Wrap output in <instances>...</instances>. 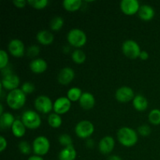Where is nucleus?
Masks as SVG:
<instances>
[{"mask_svg":"<svg viewBox=\"0 0 160 160\" xmlns=\"http://www.w3.org/2000/svg\"><path fill=\"white\" fill-rule=\"evenodd\" d=\"M117 139L123 146L132 147L137 144L138 138L137 132L128 127H123L117 131Z\"/></svg>","mask_w":160,"mask_h":160,"instance_id":"obj_1","label":"nucleus"},{"mask_svg":"<svg viewBox=\"0 0 160 160\" xmlns=\"http://www.w3.org/2000/svg\"><path fill=\"white\" fill-rule=\"evenodd\" d=\"M26 102V95L21 89H15L6 95V103L12 109H19L23 107Z\"/></svg>","mask_w":160,"mask_h":160,"instance_id":"obj_2","label":"nucleus"},{"mask_svg":"<svg viewBox=\"0 0 160 160\" xmlns=\"http://www.w3.org/2000/svg\"><path fill=\"white\" fill-rule=\"evenodd\" d=\"M69 44L76 48L84 46L87 42V36L82 30L79 28H73L68 32L67 36Z\"/></svg>","mask_w":160,"mask_h":160,"instance_id":"obj_3","label":"nucleus"},{"mask_svg":"<svg viewBox=\"0 0 160 160\" xmlns=\"http://www.w3.org/2000/svg\"><path fill=\"white\" fill-rule=\"evenodd\" d=\"M21 120L25 127L29 129H37L42 123V120L37 112L34 110H26L23 112Z\"/></svg>","mask_w":160,"mask_h":160,"instance_id":"obj_4","label":"nucleus"},{"mask_svg":"<svg viewBox=\"0 0 160 160\" xmlns=\"http://www.w3.org/2000/svg\"><path fill=\"white\" fill-rule=\"evenodd\" d=\"M50 148V142L45 136H38L32 143V150L36 156H45Z\"/></svg>","mask_w":160,"mask_h":160,"instance_id":"obj_5","label":"nucleus"},{"mask_svg":"<svg viewBox=\"0 0 160 160\" xmlns=\"http://www.w3.org/2000/svg\"><path fill=\"white\" fill-rule=\"evenodd\" d=\"M122 52L125 56L130 59H137L142 52L140 46L135 41L128 39L123 42L122 45Z\"/></svg>","mask_w":160,"mask_h":160,"instance_id":"obj_6","label":"nucleus"},{"mask_svg":"<svg viewBox=\"0 0 160 160\" xmlns=\"http://www.w3.org/2000/svg\"><path fill=\"white\" fill-rule=\"evenodd\" d=\"M75 133L80 138L85 139L90 137L95 131L93 123L88 120H81L75 126Z\"/></svg>","mask_w":160,"mask_h":160,"instance_id":"obj_7","label":"nucleus"},{"mask_svg":"<svg viewBox=\"0 0 160 160\" xmlns=\"http://www.w3.org/2000/svg\"><path fill=\"white\" fill-rule=\"evenodd\" d=\"M34 107L38 112L42 113H48L53 109L52 100L45 95H39L34 100Z\"/></svg>","mask_w":160,"mask_h":160,"instance_id":"obj_8","label":"nucleus"},{"mask_svg":"<svg viewBox=\"0 0 160 160\" xmlns=\"http://www.w3.org/2000/svg\"><path fill=\"white\" fill-rule=\"evenodd\" d=\"M115 97L116 99L120 102H128L134 99V92L131 88L128 86H122L116 91Z\"/></svg>","mask_w":160,"mask_h":160,"instance_id":"obj_9","label":"nucleus"},{"mask_svg":"<svg viewBox=\"0 0 160 160\" xmlns=\"http://www.w3.org/2000/svg\"><path fill=\"white\" fill-rule=\"evenodd\" d=\"M71 107V101L67 97H59L53 103V110L61 115L68 112Z\"/></svg>","mask_w":160,"mask_h":160,"instance_id":"obj_10","label":"nucleus"},{"mask_svg":"<svg viewBox=\"0 0 160 160\" xmlns=\"http://www.w3.org/2000/svg\"><path fill=\"white\" fill-rule=\"evenodd\" d=\"M19 84H20V78L17 75L13 73H9L7 75L3 76L1 81V86L3 87L6 90L12 91L17 89Z\"/></svg>","mask_w":160,"mask_h":160,"instance_id":"obj_11","label":"nucleus"},{"mask_svg":"<svg viewBox=\"0 0 160 160\" xmlns=\"http://www.w3.org/2000/svg\"><path fill=\"white\" fill-rule=\"evenodd\" d=\"M140 6V3L138 0H122L120 2V9L122 12L128 16L137 13Z\"/></svg>","mask_w":160,"mask_h":160,"instance_id":"obj_12","label":"nucleus"},{"mask_svg":"<svg viewBox=\"0 0 160 160\" xmlns=\"http://www.w3.org/2000/svg\"><path fill=\"white\" fill-rule=\"evenodd\" d=\"M8 49L15 57H22L25 52L24 44L20 39H12L8 45Z\"/></svg>","mask_w":160,"mask_h":160,"instance_id":"obj_13","label":"nucleus"},{"mask_svg":"<svg viewBox=\"0 0 160 160\" xmlns=\"http://www.w3.org/2000/svg\"><path fill=\"white\" fill-rule=\"evenodd\" d=\"M114 147H115V140L112 136L109 135L103 137L98 143L99 152L104 155H107L112 152Z\"/></svg>","mask_w":160,"mask_h":160,"instance_id":"obj_14","label":"nucleus"},{"mask_svg":"<svg viewBox=\"0 0 160 160\" xmlns=\"http://www.w3.org/2000/svg\"><path fill=\"white\" fill-rule=\"evenodd\" d=\"M75 77V73L73 70L70 67H64L58 73L57 80L59 84L67 85L70 84Z\"/></svg>","mask_w":160,"mask_h":160,"instance_id":"obj_15","label":"nucleus"},{"mask_svg":"<svg viewBox=\"0 0 160 160\" xmlns=\"http://www.w3.org/2000/svg\"><path fill=\"white\" fill-rule=\"evenodd\" d=\"M80 106L84 109H91L95 106V98L90 92H83L81 98L79 99Z\"/></svg>","mask_w":160,"mask_h":160,"instance_id":"obj_16","label":"nucleus"},{"mask_svg":"<svg viewBox=\"0 0 160 160\" xmlns=\"http://www.w3.org/2000/svg\"><path fill=\"white\" fill-rule=\"evenodd\" d=\"M47 62L46 61L44 60L41 58H37L34 59L30 62L29 67L33 73H44L47 70Z\"/></svg>","mask_w":160,"mask_h":160,"instance_id":"obj_17","label":"nucleus"},{"mask_svg":"<svg viewBox=\"0 0 160 160\" xmlns=\"http://www.w3.org/2000/svg\"><path fill=\"white\" fill-rule=\"evenodd\" d=\"M139 17L142 20L145 21H149L154 17L155 16V10L151 6L147 4L142 5L139 8V10L138 12Z\"/></svg>","mask_w":160,"mask_h":160,"instance_id":"obj_18","label":"nucleus"},{"mask_svg":"<svg viewBox=\"0 0 160 160\" xmlns=\"http://www.w3.org/2000/svg\"><path fill=\"white\" fill-rule=\"evenodd\" d=\"M36 39L39 43L43 45H48L52 43L54 40V36L52 33L50 32L48 30H42L38 31L36 35Z\"/></svg>","mask_w":160,"mask_h":160,"instance_id":"obj_19","label":"nucleus"},{"mask_svg":"<svg viewBox=\"0 0 160 160\" xmlns=\"http://www.w3.org/2000/svg\"><path fill=\"white\" fill-rule=\"evenodd\" d=\"M77 157V152L73 145L64 147L59 153V160H75Z\"/></svg>","mask_w":160,"mask_h":160,"instance_id":"obj_20","label":"nucleus"},{"mask_svg":"<svg viewBox=\"0 0 160 160\" xmlns=\"http://www.w3.org/2000/svg\"><path fill=\"white\" fill-rule=\"evenodd\" d=\"M133 106L138 111H145L148 108V102L145 97L142 95H135L133 99Z\"/></svg>","mask_w":160,"mask_h":160,"instance_id":"obj_21","label":"nucleus"},{"mask_svg":"<svg viewBox=\"0 0 160 160\" xmlns=\"http://www.w3.org/2000/svg\"><path fill=\"white\" fill-rule=\"evenodd\" d=\"M15 120L14 116L12 113L9 112H4L0 116V127L2 129L11 128Z\"/></svg>","mask_w":160,"mask_h":160,"instance_id":"obj_22","label":"nucleus"},{"mask_svg":"<svg viewBox=\"0 0 160 160\" xmlns=\"http://www.w3.org/2000/svg\"><path fill=\"white\" fill-rule=\"evenodd\" d=\"M11 130H12V134L17 138L23 137L26 133V127L20 120H16L14 121Z\"/></svg>","mask_w":160,"mask_h":160,"instance_id":"obj_23","label":"nucleus"},{"mask_svg":"<svg viewBox=\"0 0 160 160\" xmlns=\"http://www.w3.org/2000/svg\"><path fill=\"white\" fill-rule=\"evenodd\" d=\"M81 5H82L81 0H64L62 2V6L64 9L70 12L77 11L81 8Z\"/></svg>","mask_w":160,"mask_h":160,"instance_id":"obj_24","label":"nucleus"},{"mask_svg":"<svg viewBox=\"0 0 160 160\" xmlns=\"http://www.w3.org/2000/svg\"><path fill=\"white\" fill-rule=\"evenodd\" d=\"M83 92L81 91V88L78 87H73L71 88H70L67 92V98L70 100L71 102H76L79 101V99L81 98V95H82Z\"/></svg>","mask_w":160,"mask_h":160,"instance_id":"obj_25","label":"nucleus"},{"mask_svg":"<svg viewBox=\"0 0 160 160\" xmlns=\"http://www.w3.org/2000/svg\"><path fill=\"white\" fill-rule=\"evenodd\" d=\"M48 123L52 128H59L62 125V118L60 115L56 112L50 113L48 117Z\"/></svg>","mask_w":160,"mask_h":160,"instance_id":"obj_26","label":"nucleus"},{"mask_svg":"<svg viewBox=\"0 0 160 160\" xmlns=\"http://www.w3.org/2000/svg\"><path fill=\"white\" fill-rule=\"evenodd\" d=\"M72 60L77 64H82L84 63L86 59V55L82 50L81 49H75L72 52L71 55Z\"/></svg>","mask_w":160,"mask_h":160,"instance_id":"obj_27","label":"nucleus"},{"mask_svg":"<svg viewBox=\"0 0 160 160\" xmlns=\"http://www.w3.org/2000/svg\"><path fill=\"white\" fill-rule=\"evenodd\" d=\"M148 121L153 125L160 124V109H154L150 111L148 116Z\"/></svg>","mask_w":160,"mask_h":160,"instance_id":"obj_28","label":"nucleus"},{"mask_svg":"<svg viewBox=\"0 0 160 160\" xmlns=\"http://www.w3.org/2000/svg\"><path fill=\"white\" fill-rule=\"evenodd\" d=\"M64 23L63 18L59 16L54 17L50 21V28L52 31H59L62 28Z\"/></svg>","mask_w":160,"mask_h":160,"instance_id":"obj_29","label":"nucleus"},{"mask_svg":"<svg viewBox=\"0 0 160 160\" xmlns=\"http://www.w3.org/2000/svg\"><path fill=\"white\" fill-rule=\"evenodd\" d=\"M28 3L33 8L37 9H44L48 5V0H28Z\"/></svg>","mask_w":160,"mask_h":160,"instance_id":"obj_30","label":"nucleus"},{"mask_svg":"<svg viewBox=\"0 0 160 160\" xmlns=\"http://www.w3.org/2000/svg\"><path fill=\"white\" fill-rule=\"evenodd\" d=\"M58 140H59V144L64 147H67V146H70V145H72V143H73V141H72L71 137H70V136L67 134H60V135L59 136V138H58Z\"/></svg>","mask_w":160,"mask_h":160,"instance_id":"obj_31","label":"nucleus"},{"mask_svg":"<svg viewBox=\"0 0 160 160\" xmlns=\"http://www.w3.org/2000/svg\"><path fill=\"white\" fill-rule=\"evenodd\" d=\"M19 150L23 155H29L31 152V146L27 141H22L18 145Z\"/></svg>","mask_w":160,"mask_h":160,"instance_id":"obj_32","label":"nucleus"},{"mask_svg":"<svg viewBox=\"0 0 160 160\" xmlns=\"http://www.w3.org/2000/svg\"><path fill=\"white\" fill-rule=\"evenodd\" d=\"M9 62V56L5 50H0V69L3 70L7 66Z\"/></svg>","mask_w":160,"mask_h":160,"instance_id":"obj_33","label":"nucleus"},{"mask_svg":"<svg viewBox=\"0 0 160 160\" xmlns=\"http://www.w3.org/2000/svg\"><path fill=\"white\" fill-rule=\"evenodd\" d=\"M40 52V48L38 45H31L27 49V55L31 58H34L37 56Z\"/></svg>","mask_w":160,"mask_h":160,"instance_id":"obj_34","label":"nucleus"},{"mask_svg":"<svg viewBox=\"0 0 160 160\" xmlns=\"http://www.w3.org/2000/svg\"><path fill=\"white\" fill-rule=\"evenodd\" d=\"M151 128L147 124H142L138 128V132L139 133V134L144 136V137H147V136L151 134Z\"/></svg>","mask_w":160,"mask_h":160,"instance_id":"obj_35","label":"nucleus"},{"mask_svg":"<svg viewBox=\"0 0 160 160\" xmlns=\"http://www.w3.org/2000/svg\"><path fill=\"white\" fill-rule=\"evenodd\" d=\"M20 89H21L22 92H23L25 95H27V94L32 93L34 91V89H35V87H34V85L32 83L25 82L22 84L21 88Z\"/></svg>","mask_w":160,"mask_h":160,"instance_id":"obj_36","label":"nucleus"},{"mask_svg":"<svg viewBox=\"0 0 160 160\" xmlns=\"http://www.w3.org/2000/svg\"><path fill=\"white\" fill-rule=\"evenodd\" d=\"M7 147V141L3 136H0V152H2Z\"/></svg>","mask_w":160,"mask_h":160,"instance_id":"obj_37","label":"nucleus"},{"mask_svg":"<svg viewBox=\"0 0 160 160\" xmlns=\"http://www.w3.org/2000/svg\"><path fill=\"white\" fill-rule=\"evenodd\" d=\"M27 2L25 0H13L12 1V3L15 5L16 7L17 8H23L25 6H26Z\"/></svg>","mask_w":160,"mask_h":160,"instance_id":"obj_38","label":"nucleus"},{"mask_svg":"<svg viewBox=\"0 0 160 160\" xmlns=\"http://www.w3.org/2000/svg\"><path fill=\"white\" fill-rule=\"evenodd\" d=\"M148 57H149V54H148V52L145 51V50H143V51L141 52L140 56H139V58L141 59H142V60H146V59H148Z\"/></svg>","mask_w":160,"mask_h":160,"instance_id":"obj_39","label":"nucleus"},{"mask_svg":"<svg viewBox=\"0 0 160 160\" xmlns=\"http://www.w3.org/2000/svg\"><path fill=\"white\" fill-rule=\"evenodd\" d=\"M94 145H95V142H94L92 139H88L86 141V147L88 148H93Z\"/></svg>","mask_w":160,"mask_h":160,"instance_id":"obj_40","label":"nucleus"},{"mask_svg":"<svg viewBox=\"0 0 160 160\" xmlns=\"http://www.w3.org/2000/svg\"><path fill=\"white\" fill-rule=\"evenodd\" d=\"M108 160H122V159L120 156H117V155H112L108 158Z\"/></svg>","mask_w":160,"mask_h":160,"instance_id":"obj_41","label":"nucleus"},{"mask_svg":"<svg viewBox=\"0 0 160 160\" xmlns=\"http://www.w3.org/2000/svg\"><path fill=\"white\" fill-rule=\"evenodd\" d=\"M28 160H44L42 159L41 156H36V155H34V156H30L29 158H28Z\"/></svg>","mask_w":160,"mask_h":160,"instance_id":"obj_42","label":"nucleus"},{"mask_svg":"<svg viewBox=\"0 0 160 160\" xmlns=\"http://www.w3.org/2000/svg\"><path fill=\"white\" fill-rule=\"evenodd\" d=\"M4 112H3V106L2 105H0V116L2 115V114H3Z\"/></svg>","mask_w":160,"mask_h":160,"instance_id":"obj_43","label":"nucleus"}]
</instances>
